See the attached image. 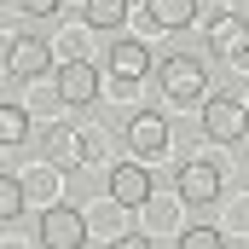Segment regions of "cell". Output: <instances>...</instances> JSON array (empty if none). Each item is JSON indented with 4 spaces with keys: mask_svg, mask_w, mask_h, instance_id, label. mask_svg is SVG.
Instances as JSON below:
<instances>
[{
    "mask_svg": "<svg viewBox=\"0 0 249 249\" xmlns=\"http://www.w3.org/2000/svg\"><path fill=\"white\" fill-rule=\"evenodd\" d=\"M18 214H23V180L18 174H0V220L12 226Z\"/></svg>",
    "mask_w": 249,
    "mask_h": 249,
    "instance_id": "5bb4252c",
    "label": "cell"
},
{
    "mask_svg": "<svg viewBox=\"0 0 249 249\" xmlns=\"http://www.w3.org/2000/svg\"><path fill=\"white\" fill-rule=\"evenodd\" d=\"M174 186H180V203L203 209V203H214V197H220V168H214V162H203V157H191V162H180Z\"/></svg>",
    "mask_w": 249,
    "mask_h": 249,
    "instance_id": "5b68a950",
    "label": "cell"
},
{
    "mask_svg": "<svg viewBox=\"0 0 249 249\" xmlns=\"http://www.w3.org/2000/svg\"><path fill=\"white\" fill-rule=\"evenodd\" d=\"M122 18H127V0H87L81 6L87 29H122Z\"/></svg>",
    "mask_w": 249,
    "mask_h": 249,
    "instance_id": "7c38bea8",
    "label": "cell"
},
{
    "mask_svg": "<svg viewBox=\"0 0 249 249\" xmlns=\"http://www.w3.org/2000/svg\"><path fill=\"white\" fill-rule=\"evenodd\" d=\"M58 99L64 105H93L99 99V64H87V58H64L58 64Z\"/></svg>",
    "mask_w": 249,
    "mask_h": 249,
    "instance_id": "8992f818",
    "label": "cell"
},
{
    "mask_svg": "<svg viewBox=\"0 0 249 249\" xmlns=\"http://www.w3.org/2000/svg\"><path fill=\"white\" fill-rule=\"evenodd\" d=\"M81 244H87V214L70 203H53L41 214V249H81Z\"/></svg>",
    "mask_w": 249,
    "mask_h": 249,
    "instance_id": "277c9868",
    "label": "cell"
},
{
    "mask_svg": "<svg viewBox=\"0 0 249 249\" xmlns=\"http://www.w3.org/2000/svg\"><path fill=\"white\" fill-rule=\"evenodd\" d=\"M203 133L220 139V145H238V139L249 133V110L232 99V93H209V105H203Z\"/></svg>",
    "mask_w": 249,
    "mask_h": 249,
    "instance_id": "7a4b0ae2",
    "label": "cell"
},
{
    "mask_svg": "<svg viewBox=\"0 0 249 249\" xmlns=\"http://www.w3.org/2000/svg\"><path fill=\"white\" fill-rule=\"evenodd\" d=\"M180 249H226V238L214 226H191V232H180Z\"/></svg>",
    "mask_w": 249,
    "mask_h": 249,
    "instance_id": "9a60e30c",
    "label": "cell"
},
{
    "mask_svg": "<svg viewBox=\"0 0 249 249\" xmlns=\"http://www.w3.org/2000/svg\"><path fill=\"white\" fill-rule=\"evenodd\" d=\"M110 203L116 209H145L151 203V174L139 162H116L110 168Z\"/></svg>",
    "mask_w": 249,
    "mask_h": 249,
    "instance_id": "52a82bcc",
    "label": "cell"
},
{
    "mask_svg": "<svg viewBox=\"0 0 249 249\" xmlns=\"http://www.w3.org/2000/svg\"><path fill=\"white\" fill-rule=\"evenodd\" d=\"M127 145H133V157H162V151H168V122H162L157 110H139V116L127 122Z\"/></svg>",
    "mask_w": 249,
    "mask_h": 249,
    "instance_id": "30bf717a",
    "label": "cell"
},
{
    "mask_svg": "<svg viewBox=\"0 0 249 249\" xmlns=\"http://www.w3.org/2000/svg\"><path fill=\"white\" fill-rule=\"evenodd\" d=\"M145 70H151V47L133 41V35H122V41L110 47V75H116L122 87H133V81H145Z\"/></svg>",
    "mask_w": 249,
    "mask_h": 249,
    "instance_id": "ba28073f",
    "label": "cell"
},
{
    "mask_svg": "<svg viewBox=\"0 0 249 249\" xmlns=\"http://www.w3.org/2000/svg\"><path fill=\"white\" fill-rule=\"evenodd\" d=\"M145 18L157 29H191L197 23V0H145Z\"/></svg>",
    "mask_w": 249,
    "mask_h": 249,
    "instance_id": "8fae6325",
    "label": "cell"
},
{
    "mask_svg": "<svg viewBox=\"0 0 249 249\" xmlns=\"http://www.w3.org/2000/svg\"><path fill=\"white\" fill-rule=\"evenodd\" d=\"M249 47V23L238 12H214L209 18V53H220V58H238Z\"/></svg>",
    "mask_w": 249,
    "mask_h": 249,
    "instance_id": "9c48e42d",
    "label": "cell"
},
{
    "mask_svg": "<svg viewBox=\"0 0 249 249\" xmlns=\"http://www.w3.org/2000/svg\"><path fill=\"white\" fill-rule=\"evenodd\" d=\"M53 70V47L41 35H6V75L12 81H35Z\"/></svg>",
    "mask_w": 249,
    "mask_h": 249,
    "instance_id": "3957f363",
    "label": "cell"
},
{
    "mask_svg": "<svg viewBox=\"0 0 249 249\" xmlns=\"http://www.w3.org/2000/svg\"><path fill=\"white\" fill-rule=\"evenodd\" d=\"M23 133H29V110L6 99V105H0V145H18Z\"/></svg>",
    "mask_w": 249,
    "mask_h": 249,
    "instance_id": "4fadbf2b",
    "label": "cell"
},
{
    "mask_svg": "<svg viewBox=\"0 0 249 249\" xmlns=\"http://www.w3.org/2000/svg\"><path fill=\"white\" fill-rule=\"evenodd\" d=\"M157 75H162V93H168L174 105H209V75H203V64H197V58L168 53Z\"/></svg>",
    "mask_w": 249,
    "mask_h": 249,
    "instance_id": "6da1fadb",
    "label": "cell"
},
{
    "mask_svg": "<svg viewBox=\"0 0 249 249\" xmlns=\"http://www.w3.org/2000/svg\"><path fill=\"white\" fill-rule=\"evenodd\" d=\"M18 6H23V12H29V18H53V12H58L64 0H18Z\"/></svg>",
    "mask_w": 249,
    "mask_h": 249,
    "instance_id": "e0dca14e",
    "label": "cell"
},
{
    "mask_svg": "<svg viewBox=\"0 0 249 249\" xmlns=\"http://www.w3.org/2000/svg\"><path fill=\"white\" fill-rule=\"evenodd\" d=\"M105 249H157V244H151L145 232H122V238H110Z\"/></svg>",
    "mask_w": 249,
    "mask_h": 249,
    "instance_id": "2e32d148",
    "label": "cell"
}]
</instances>
